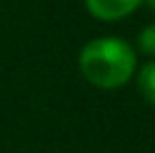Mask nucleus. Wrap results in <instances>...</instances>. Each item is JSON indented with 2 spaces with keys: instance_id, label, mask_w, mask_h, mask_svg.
I'll return each instance as SVG.
<instances>
[{
  "instance_id": "nucleus-1",
  "label": "nucleus",
  "mask_w": 155,
  "mask_h": 153,
  "mask_svg": "<svg viewBox=\"0 0 155 153\" xmlns=\"http://www.w3.org/2000/svg\"><path fill=\"white\" fill-rule=\"evenodd\" d=\"M79 72L97 90H119L137 70V52L121 36H99L79 52Z\"/></svg>"
},
{
  "instance_id": "nucleus-2",
  "label": "nucleus",
  "mask_w": 155,
  "mask_h": 153,
  "mask_svg": "<svg viewBox=\"0 0 155 153\" xmlns=\"http://www.w3.org/2000/svg\"><path fill=\"white\" fill-rule=\"evenodd\" d=\"M144 5V0H83V7L92 18L101 23H117L133 16Z\"/></svg>"
},
{
  "instance_id": "nucleus-3",
  "label": "nucleus",
  "mask_w": 155,
  "mask_h": 153,
  "mask_svg": "<svg viewBox=\"0 0 155 153\" xmlns=\"http://www.w3.org/2000/svg\"><path fill=\"white\" fill-rule=\"evenodd\" d=\"M135 86H137V92L148 106L155 108V59L137 65L135 70Z\"/></svg>"
},
{
  "instance_id": "nucleus-4",
  "label": "nucleus",
  "mask_w": 155,
  "mask_h": 153,
  "mask_svg": "<svg viewBox=\"0 0 155 153\" xmlns=\"http://www.w3.org/2000/svg\"><path fill=\"white\" fill-rule=\"evenodd\" d=\"M135 45H137L135 52H142L148 59H155V23H148L140 29Z\"/></svg>"
},
{
  "instance_id": "nucleus-5",
  "label": "nucleus",
  "mask_w": 155,
  "mask_h": 153,
  "mask_svg": "<svg viewBox=\"0 0 155 153\" xmlns=\"http://www.w3.org/2000/svg\"><path fill=\"white\" fill-rule=\"evenodd\" d=\"M144 5H146L148 9H151V12L155 14V0H144Z\"/></svg>"
}]
</instances>
